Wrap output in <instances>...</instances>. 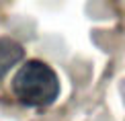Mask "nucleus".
Instances as JSON below:
<instances>
[{
  "instance_id": "obj_1",
  "label": "nucleus",
  "mask_w": 125,
  "mask_h": 121,
  "mask_svg": "<svg viewBox=\"0 0 125 121\" xmlns=\"http://www.w3.org/2000/svg\"><path fill=\"white\" fill-rule=\"evenodd\" d=\"M12 92L27 107H47L60 97V78L45 62L29 60L14 74Z\"/></svg>"
},
{
  "instance_id": "obj_2",
  "label": "nucleus",
  "mask_w": 125,
  "mask_h": 121,
  "mask_svg": "<svg viewBox=\"0 0 125 121\" xmlns=\"http://www.w3.org/2000/svg\"><path fill=\"white\" fill-rule=\"evenodd\" d=\"M25 51L14 39L0 37V80L10 72V68H14L23 60Z\"/></svg>"
}]
</instances>
